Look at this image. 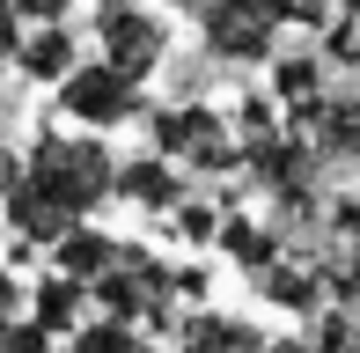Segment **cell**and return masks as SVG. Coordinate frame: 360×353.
I'll return each instance as SVG.
<instances>
[{"label": "cell", "mask_w": 360, "mask_h": 353, "mask_svg": "<svg viewBox=\"0 0 360 353\" xmlns=\"http://www.w3.org/2000/svg\"><path fill=\"white\" fill-rule=\"evenodd\" d=\"M110 191H118V162H110V148L96 133H52L44 125L22 162H0V206H8V229L22 243L67 236Z\"/></svg>", "instance_id": "1"}, {"label": "cell", "mask_w": 360, "mask_h": 353, "mask_svg": "<svg viewBox=\"0 0 360 353\" xmlns=\"http://www.w3.org/2000/svg\"><path fill=\"white\" fill-rule=\"evenodd\" d=\"M176 265H162L155 250H118V265L96 280V302L103 316H125V324H147V331H176Z\"/></svg>", "instance_id": "2"}, {"label": "cell", "mask_w": 360, "mask_h": 353, "mask_svg": "<svg viewBox=\"0 0 360 353\" xmlns=\"http://www.w3.org/2000/svg\"><path fill=\"white\" fill-rule=\"evenodd\" d=\"M155 148L169 155V162H184V169H199V176H228V169H243V140H236V125H228V110L214 103H169V110H155Z\"/></svg>", "instance_id": "3"}, {"label": "cell", "mask_w": 360, "mask_h": 353, "mask_svg": "<svg viewBox=\"0 0 360 353\" xmlns=\"http://www.w3.org/2000/svg\"><path fill=\"white\" fill-rule=\"evenodd\" d=\"M287 23H294V0H206V8H199L206 52L228 59V67H257V59H272V44H280Z\"/></svg>", "instance_id": "4"}, {"label": "cell", "mask_w": 360, "mask_h": 353, "mask_svg": "<svg viewBox=\"0 0 360 353\" xmlns=\"http://www.w3.org/2000/svg\"><path fill=\"white\" fill-rule=\"evenodd\" d=\"M316 162H323V155L309 148V140H302V125H294V133L257 140V148L243 155V176H250L257 191H272L287 214H302V206H316Z\"/></svg>", "instance_id": "5"}, {"label": "cell", "mask_w": 360, "mask_h": 353, "mask_svg": "<svg viewBox=\"0 0 360 353\" xmlns=\"http://www.w3.org/2000/svg\"><path fill=\"white\" fill-rule=\"evenodd\" d=\"M59 103L81 125H125V118H140V82L110 59H89V67L74 59V74L59 82Z\"/></svg>", "instance_id": "6"}, {"label": "cell", "mask_w": 360, "mask_h": 353, "mask_svg": "<svg viewBox=\"0 0 360 353\" xmlns=\"http://www.w3.org/2000/svg\"><path fill=\"white\" fill-rule=\"evenodd\" d=\"M96 37H103V59H110V67H125L133 82H147V74L169 59V30H162V15H147L140 0H125V8H103Z\"/></svg>", "instance_id": "7"}, {"label": "cell", "mask_w": 360, "mask_h": 353, "mask_svg": "<svg viewBox=\"0 0 360 353\" xmlns=\"http://www.w3.org/2000/svg\"><path fill=\"white\" fill-rule=\"evenodd\" d=\"M294 125L309 133V148H316L323 162H360V89L302 103V110H294Z\"/></svg>", "instance_id": "8"}, {"label": "cell", "mask_w": 360, "mask_h": 353, "mask_svg": "<svg viewBox=\"0 0 360 353\" xmlns=\"http://www.w3.org/2000/svg\"><path fill=\"white\" fill-rule=\"evenodd\" d=\"M257 287H265V302L287 309V316H323V302H331V272L323 265H294V258H272L257 272Z\"/></svg>", "instance_id": "9"}, {"label": "cell", "mask_w": 360, "mask_h": 353, "mask_svg": "<svg viewBox=\"0 0 360 353\" xmlns=\"http://www.w3.org/2000/svg\"><path fill=\"white\" fill-rule=\"evenodd\" d=\"M118 199L140 206V214H176V206H184V176H176V162L155 148V155H140V162L118 169Z\"/></svg>", "instance_id": "10"}, {"label": "cell", "mask_w": 360, "mask_h": 353, "mask_svg": "<svg viewBox=\"0 0 360 353\" xmlns=\"http://www.w3.org/2000/svg\"><path fill=\"white\" fill-rule=\"evenodd\" d=\"M272 339L257 324H243V316H221V309H199L176 324V353H265Z\"/></svg>", "instance_id": "11"}, {"label": "cell", "mask_w": 360, "mask_h": 353, "mask_svg": "<svg viewBox=\"0 0 360 353\" xmlns=\"http://www.w3.org/2000/svg\"><path fill=\"white\" fill-rule=\"evenodd\" d=\"M118 250H125L118 236H103V229H89V221H74L67 236H52V265H59V272H74L81 287H96V280H103V272L118 265Z\"/></svg>", "instance_id": "12"}, {"label": "cell", "mask_w": 360, "mask_h": 353, "mask_svg": "<svg viewBox=\"0 0 360 353\" xmlns=\"http://www.w3.org/2000/svg\"><path fill=\"white\" fill-rule=\"evenodd\" d=\"M214 243H221V258L236 265V272H250V280L280 258V236H272L265 221H250L243 206H236V214H221V236H214Z\"/></svg>", "instance_id": "13"}, {"label": "cell", "mask_w": 360, "mask_h": 353, "mask_svg": "<svg viewBox=\"0 0 360 353\" xmlns=\"http://www.w3.org/2000/svg\"><path fill=\"white\" fill-rule=\"evenodd\" d=\"M15 67H22L30 82H67L74 74V30L67 23H37L22 44H15Z\"/></svg>", "instance_id": "14"}, {"label": "cell", "mask_w": 360, "mask_h": 353, "mask_svg": "<svg viewBox=\"0 0 360 353\" xmlns=\"http://www.w3.org/2000/svg\"><path fill=\"white\" fill-rule=\"evenodd\" d=\"M81 302H89V287L74 280V272H44L37 287H30V316H37L44 331H67V324H81Z\"/></svg>", "instance_id": "15"}, {"label": "cell", "mask_w": 360, "mask_h": 353, "mask_svg": "<svg viewBox=\"0 0 360 353\" xmlns=\"http://www.w3.org/2000/svg\"><path fill=\"white\" fill-rule=\"evenodd\" d=\"M316 96H323V59L316 52H280L272 59V103L302 110V103H316Z\"/></svg>", "instance_id": "16"}, {"label": "cell", "mask_w": 360, "mask_h": 353, "mask_svg": "<svg viewBox=\"0 0 360 353\" xmlns=\"http://www.w3.org/2000/svg\"><path fill=\"white\" fill-rule=\"evenodd\" d=\"M331 236L346 243L338 265H323V272H331V295H353V287H360V199H331Z\"/></svg>", "instance_id": "17"}, {"label": "cell", "mask_w": 360, "mask_h": 353, "mask_svg": "<svg viewBox=\"0 0 360 353\" xmlns=\"http://www.w3.org/2000/svg\"><path fill=\"white\" fill-rule=\"evenodd\" d=\"M228 125H236V140H243V155H250L257 140H272V133H280V110H272V96H243V103L228 110Z\"/></svg>", "instance_id": "18"}, {"label": "cell", "mask_w": 360, "mask_h": 353, "mask_svg": "<svg viewBox=\"0 0 360 353\" xmlns=\"http://www.w3.org/2000/svg\"><path fill=\"white\" fill-rule=\"evenodd\" d=\"M140 339H133V324L125 316H103V324H74V339H67V353H133Z\"/></svg>", "instance_id": "19"}, {"label": "cell", "mask_w": 360, "mask_h": 353, "mask_svg": "<svg viewBox=\"0 0 360 353\" xmlns=\"http://www.w3.org/2000/svg\"><path fill=\"white\" fill-rule=\"evenodd\" d=\"M309 353H360V324L346 309H323L316 316V339H309Z\"/></svg>", "instance_id": "20"}, {"label": "cell", "mask_w": 360, "mask_h": 353, "mask_svg": "<svg viewBox=\"0 0 360 353\" xmlns=\"http://www.w3.org/2000/svg\"><path fill=\"white\" fill-rule=\"evenodd\" d=\"M169 229L184 236V243H214V236H221V206H206V199H184V206L169 214Z\"/></svg>", "instance_id": "21"}, {"label": "cell", "mask_w": 360, "mask_h": 353, "mask_svg": "<svg viewBox=\"0 0 360 353\" xmlns=\"http://www.w3.org/2000/svg\"><path fill=\"white\" fill-rule=\"evenodd\" d=\"M323 52H331L338 67H360V15H353V8L331 15V37H323Z\"/></svg>", "instance_id": "22"}, {"label": "cell", "mask_w": 360, "mask_h": 353, "mask_svg": "<svg viewBox=\"0 0 360 353\" xmlns=\"http://www.w3.org/2000/svg\"><path fill=\"white\" fill-rule=\"evenodd\" d=\"M0 353H52V331H44L37 316H15V324L0 331Z\"/></svg>", "instance_id": "23"}, {"label": "cell", "mask_w": 360, "mask_h": 353, "mask_svg": "<svg viewBox=\"0 0 360 353\" xmlns=\"http://www.w3.org/2000/svg\"><path fill=\"white\" fill-rule=\"evenodd\" d=\"M15 8H22V23H67L74 0H15Z\"/></svg>", "instance_id": "24"}, {"label": "cell", "mask_w": 360, "mask_h": 353, "mask_svg": "<svg viewBox=\"0 0 360 353\" xmlns=\"http://www.w3.org/2000/svg\"><path fill=\"white\" fill-rule=\"evenodd\" d=\"M15 44H22V8L0 0V59H15Z\"/></svg>", "instance_id": "25"}, {"label": "cell", "mask_w": 360, "mask_h": 353, "mask_svg": "<svg viewBox=\"0 0 360 353\" xmlns=\"http://www.w3.org/2000/svg\"><path fill=\"white\" fill-rule=\"evenodd\" d=\"M15 316H22V280H15V272H0V331H8Z\"/></svg>", "instance_id": "26"}, {"label": "cell", "mask_w": 360, "mask_h": 353, "mask_svg": "<svg viewBox=\"0 0 360 353\" xmlns=\"http://www.w3.org/2000/svg\"><path fill=\"white\" fill-rule=\"evenodd\" d=\"M169 8H191V15H199V8H206V0H169Z\"/></svg>", "instance_id": "27"}, {"label": "cell", "mask_w": 360, "mask_h": 353, "mask_svg": "<svg viewBox=\"0 0 360 353\" xmlns=\"http://www.w3.org/2000/svg\"><path fill=\"white\" fill-rule=\"evenodd\" d=\"M338 8H353V15H360V0H338Z\"/></svg>", "instance_id": "28"}, {"label": "cell", "mask_w": 360, "mask_h": 353, "mask_svg": "<svg viewBox=\"0 0 360 353\" xmlns=\"http://www.w3.org/2000/svg\"><path fill=\"white\" fill-rule=\"evenodd\" d=\"M133 353H155V346H147V339H140V346H133Z\"/></svg>", "instance_id": "29"}, {"label": "cell", "mask_w": 360, "mask_h": 353, "mask_svg": "<svg viewBox=\"0 0 360 353\" xmlns=\"http://www.w3.org/2000/svg\"><path fill=\"white\" fill-rule=\"evenodd\" d=\"M103 8H125V0H103Z\"/></svg>", "instance_id": "30"}]
</instances>
